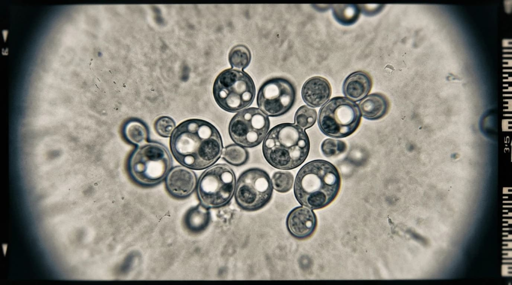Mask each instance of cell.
I'll return each mask as SVG.
<instances>
[{
  "label": "cell",
  "instance_id": "277c9868",
  "mask_svg": "<svg viewBox=\"0 0 512 285\" xmlns=\"http://www.w3.org/2000/svg\"><path fill=\"white\" fill-rule=\"evenodd\" d=\"M168 149L156 142H146L132 152L127 163L130 178L142 186H151L161 182L172 166Z\"/></svg>",
  "mask_w": 512,
  "mask_h": 285
},
{
  "label": "cell",
  "instance_id": "2e32d148",
  "mask_svg": "<svg viewBox=\"0 0 512 285\" xmlns=\"http://www.w3.org/2000/svg\"><path fill=\"white\" fill-rule=\"evenodd\" d=\"M210 219L208 208L202 204H199L190 209L184 218V224L186 229L192 233H198L204 231L208 226Z\"/></svg>",
  "mask_w": 512,
  "mask_h": 285
},
{
  "label": "cell",
  "instance_id": "cb8c5ba5",
  "mask_svg": "<svg viewBox=\"0 0 512 285\" xmlns=\"http://www.w3.org/2000/svg\"><path fill=\"white\" fill-rule=\"evenodd\" d=\"M174 120L168 116H163L158 118L154 124L156 133L163 137H169L176 128Z\"/></svg>",
  "mask_w": 512,
  "mask_h": 285
},
{
  "label": "cell",
  "instance_id": "e0dca14e",
  "mask_svg": "<svg viewBox=\"0 0 512 285\" xmlns=\"http://www.w3.org/2000/svg\"><path fill=\"white\" fill-rule=\"evenodd\" d=\"M123 135L130 143L139 146L147 142L149 133L144 123L138 119H132L124 126Z\"/></svg>",
  "mask_w": 512,
  "mask_h": 285
},
{
  "label": "cell",
  "instance_id": "5b68a950",
  "mask_svg": "<svg viewBox=\"0 0 512 285\" xmlns=\"http://www.w3.org/2000/svg\"><path fill=\"white\" fill-rule=\"evenodd\" d=\"M213 96L217 104L230 112L240 111L251 105L256 95L252 77L243 70L227 69L216 77Z\"/></svg>",
  "mask_w": 512,
  "mask_h": 285
},
{
  "label": "cell",
  "instance_id": "6da1fadb",
  "mask_svg": "<svg viewBox=\"0 0 512 285\" xmlns=\"http://www.w3.org/2000/svg\"><path fill=\"white\" fill-rule=\"evenodd\" d=\"M170 147L178 163L196 170L214 164L223 150L222 138L217 128L200 119H188L180 124L170 136Z\"/></svg>",
  "mask_w": 512,
  "mask_h": 285
},
{
  "label": "cell",
  "instance_id": "9a60e30c",
  "mask_svg": "<svg viewBox=\"0 0 512 285\" xmlns=\"http://www.w3.org/2000/svg\"><path fill=\"white\" fill-rule=\"evenodd\" d=\"M361 115L368 120H378L388 113L390 103L388 98L379 93L370 94L366 96L358 103Z\"/></svg>",
  "mask_w": 512,
  "mask_h": 285
},
{
  "label": "cell",
  "instance_id": "52a82bcc",
  "mask_svg": "<svg viewBox=\"0 0 512 285\" xmlns=\"http://www.w3.org/2000/svg\"><path fill=\"white\" fill-rule=\"evenodd\" d=\"M235 187L236 176L232 169L226 164H218L202 174L197 184V193L202 204L208 208H216L230 202Z\"/></svg>",
  "mask_w": 512,
  "mask_h": 285
},
{
  "label": "cell",
  "instance_id": "44dd1931",
  "mask_svg": "<svg viewBox=\"0 0 512 285\" xmlns=\"http://www.w3.org/2000/svg\"><path fill=\"white\" fill-rule=\"evenodd\" d=\"M316 118L317 112L314 109L302 105L296 112L294 123L302 129H306L312 126Z\"/></svg>",
  "mask_w": 512,
  "mask_h": 285
},
{
  "label": "cell",
  "instance_id": "9c48e42d",
  "mask_svg": "<svg viewBox=\"0 0 512 285\" xmlns=\"http://www.w3.org/2000/svg\"><path fill=\"white\" fill-rule=\"evenodd\" d=\"M268 117L260 108L250 107L234 115L228 125L232 140L241 146L252 148L266 137L270 128Z\"/></svg>",
  "mask_w": 512,
  "mask_h": 285
},
{
  "label": "cell",
  "instance_id": "7c38bea8",
  "mask_svg": "<svg viewBox=\"0 0 512 285\" xmlns=\"http://www.w3.org/2000/svg\"><path fill=\"white\" fill-rule=\"evenodd\" d=\"M197 185L196 174L185 166H176L170 171L166 177V186L168 193L178 198L190 196Z\"/></svg>",
  "mask_w": 512,
  "mask_h": 285
},
{
  "label": "cell",
  "instance_id": "d6986e66",
  "mask_svg": "<svg viewBox=\"0 0 512 285\" xmlns=\"http://www.w3.org/2000/svg\"><path fill=\"white\" fill-rule=\"evenodd\" d=\"M222 155L226 162L236 166L244 165L248 159V151L244 147L234 144L225 147Z\"/></svg>",
  "mask_w": 512,
  "mask_h": 285
},
{
  "label": "cell",
  "instance_id": "5bb4252c",
  "mask_svg": "<svg viewBox=\"0 0 512 285\" xmlns=\"http://www.w3.org/2000/svg\"><path fill=\"white\" fill-rule=\"evenodd\" d=\"M372 87V80L366 72L358 71L350 74L344 80L342 90L344 95L353 101L364 98Z\"/></svg>",
  "mask_w": 512,
  "mask_h": 285
},
{
  "label": "cell",
  "instance_id": "ba28073f",
  "mask_svg": "<svg viewBox=\"0 0 512 285\" xmlns=\"http://www.w3.org/2000/svg\"><path fill=\"white\" fill-rule=\"evenodd\" d=\"M272 185L268 174L260 168H250L238 177L234 190L238 205L247 211L258 210L270 201Z\"/></svg>",
  "mask_w": 512,
  "mask_h": 285
},
{
  "label": "cell",
  "instance_id": "30bf717a",
  "mask_svg": "<svg viewBox=\"0 0 512 285\" xmlns=\"http://www.w3.org/2000/svg\"><path fill=\"white\" fill-rule=\"evenodd\" d=\"M296 90L291 81L276 77L264 81L259 88L256 102L266 115L277 117L288 112L294 105Z\"/></svg>",
  "mask_w": 512,
  "mask_h": 285
},
{
  "label": "cell",
  "instance_id": "ffe728a7",
  "mask_svg": "<svg viewBox=\"0 0 512 285\" xmlns=\"http://www.w3.org/2000/svg\"><path fill=\"white\" fill-rule=\"evenodd\" d=\"M251 52L247 46L239 44L234 46L229 52L228 61L232 67L243 69L249 65Z\"/></svg>",
  "mask_w": 512,
  "mask_h": 285
},
{
  "label": "cell",
  "instance_id": "8992f818",
  "mask_svg": "<svg viewBox=\"0 0 512 285\" xmlns=\"http://www.w3.org/2000/svg\"><path fill=\"white\" fill-rule=\"evenodd\" d=\"M358 106L347 97L332 98L320 110L318 124L322 132L333 138H344L352 134L361 121Z\"/></svg>",
  "mask_w": 512,
  "mask_h": 285
},
{
  "label": "cell",
  "instance_id": "3957f363",
  "mask_svg": "<svg viewBox=\"0 0 512 285\" xmlns=\"http://www.w3.org/2000/svg\"><path fill=\"white\" fill-rule=\"evenodd\" d=\"M310 149V139L304 130L290 123L274 126L262 144L266 160L281 170H291L300 166L307 158Z\"/></svg>",
  "mask_w": 512,
  "mask_h": 285
},
{
  "label": "cell",
  "instance_id": "7a4b0ae2",
  "mask_svg": "<svg viewBox=\"0 0 512 285\" xmlns=\"http://www.w3.org/2000/svg\"><path fill=\"white\" fill-rule=\"evenodd\" d=\"M341 179L337 168L324 160H315L304 165L298 172L294 184L298 201L312 210L330 205L336 197Z\"/></svg>",
  "mask_w": 512,
  "mask_h": 285
},
{
  "label": "cell",
  "instance_id": "603a6c76",
  "mask_svg": "<svg viewBox=\"0 0 512 285\" xmlns=\"http://www.w3.org/2000/svg\"><path fill=\"white\" fill-rule=\"evenodd\" d=\"M346 144L344 141L337 139H326L322 143L321 150L327 157L337 156L346 151Z\"/></svg>",
  "mask_w": 512,
  "mask_h": 285
},
{
  "label": "cell",
  "instance_id": "4fadbf2b",
  "mask_svg": "<svg viewBox=\"0 0 512 285\" xmlns=\"http://www.w3.org/2000/svg\"><path fill=\"white\" fill-rule=\"evenodd\" d=\"M332 93L328 81L320 76L309 78L304 84L302 96L308 105L318 107L324 105L329 99Z\"/></svg>",
  "mask_w": 512,
  "mask_h": 285
},
{
  "label": "cell",
  "instance_id": "7402d4cb",
  "mask_svg": "<svg viewBox=\"0 0 512 285\" xmlns=\"http://www.w3.org/2000/svg\"><path fill=\"white\" fill-rule=\"evenodd\" d=\"M272 187L275 190L280 193L289 191L294 183V176L288 171H278L272 178Z\"/></svg>",
  "mask_w": 512,
  "mask_h": 285
},
{
  "label": "cell",
  "instance_id": "8fae6325",
  "mask_svg": "<svg viewBox=\"0 0 512 285\" xmlns=\"http://www.w3.org/2000/svg\"><path fill=\"white\" fill-rule=\"evenodd\" d=\"M286 224L289 232L294 237L304 240L314 233L317 226V218L312 209L299 206L290 212Z\"/></svg>",
  "mask_w": 512,
  "mask_h": 285
},
{
  "label": "cell",
  "instance_id": "ac0fdd59",
  "mask_svg": "<svg viewBox=\"0 0 512 285\" xmlns=\"http://www.w3.org/2000/svg\"><path fill=\"white\" fill-rule=\"evenodd\" d=\"M334 19L340 24L348 26L358 19L360 9L356 4H334L332 7Z\"/></svg>",
  "mask_w": 512,
  "mask_h": 285
}]
</instances>
